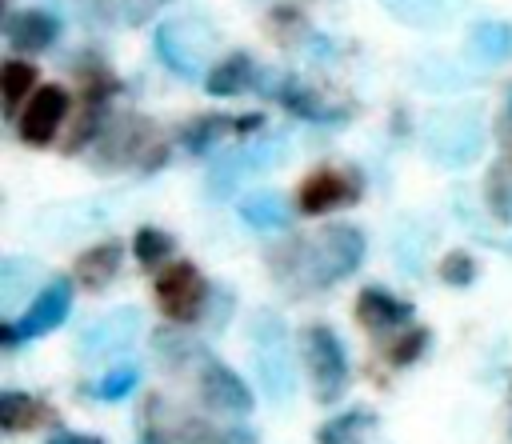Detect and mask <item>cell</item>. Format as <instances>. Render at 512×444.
Wrapping results in <instances>:
<instances>
[{"mask_svg":"<svg viewBox=\"0 0 512 444\" xmlns=\"http://www.w3.org/2000/svg\"><path fill=\"white\" fill-rule=\"evenodd\" d=\"M140 308H112L108 316L92 320L80 336H76V352L84 360H104V356H120L128 352V344L140 332Z\"/></svg>","mask_w":512,"mask_h":444,"instance_id":"cell-9","label":"cell"},{"mask_svg":"<svg viewBox=\"0 0 512 444\" xmlns=\"http://www.w3.org/2000/svg\"><path fill=\"white\" fill-rule=\"evenodd\" d=\"M280 100H284L288 112H296L304 120H344V108H332L312 84H304L296 76H284L280 80Z\"/></svg>","mask_w":512,"mask_h":444,"instance_id":"cell-18","label":"cell"},{"mask_svg":"<svg viewBox=\"0 0 512 444\" xmlns=\"http://www.w3.org/2000/svg\"><path fill=\"white\" fill-rule=\"evenodd\" d=\"M160 4H168V0H120V16L128 24H148L160 12Z\"/></svg>","mask_w":512,"mask_h":444,"instance_id":"cell-36","label":"cell"},{"mask_svg":"<svg viewBox=\"0 0 512 444\" xmlns=\"http://www.w3.org/2000/svg\"><path fill=\"white\" fill-rule=\"evenodd\" d=\"M244 172H248V164H244V152H228V156H220V160L212 164V172H208V196H212V200H224V196H232Z\"/></svg>","mask_w":512,"mask_h":444,"instance_id":"cell-26","label":"cell"},{"mask_svg":"<svg viewBox=\"0 0 512 444\" xmlns=\"http://www.w3.org/2000/svg\"><path fill=\"white\" fill-rule=\"evenodd\" d=\"M44 444H104L100 436H92V432H76V428H60V432H52Z\"/></svg>","mask_w":512,"mask_h":444,"instance_id":"cell-37","label":"cell"},{"mask_svg":"<svg viewBox=\"0 0 512 444\" xmlns=\"http://www.w3.org/2000/svg\"><path fill=\"white\" fill-rule=\"evenodd\" d=\"M252 368H256V380L264 388V396L272 404H284L296 388V376H292V360H288V328L284 320L272 312V308H260L252 316Z\"/></svg>","mask_w":512,"mask_h":444,"instance_id":"cell-1","label":"cell"},{"mask_svg":"<svg viewBox=\"0 0 512 444\" xmlns=\"http://www.w3.org/2000/svg\"><path fill=\"white\" fill-rule=\"evenodd\" d=\"M36 260H20V256H8L4 264H0V304L4 308H12L28 288H32V280H36Z\"/></svg>","mask_w":512,"mask_h":444,"instance_id":"cell-25","label":"cell"},{"mask_svg":"<svg viewBox=\"0 0 512 444\" xmlns=\"http://www.w3.org/2000/svg\"><path fill=\"white\" fill-rule=\"evenodd\" d=\"M432 68H436V76H432V72H424V68H416V76H420V84H424L428 92H444V88H460V84H464V72H460L456 64L436 60Z\"/></svg>","mask_w":512,"mask_h":444,"instance_id":"cell-33","label":"cell"},{"mask_svg":"<svg viewBox=\"0 0 512 444\" xmlns=\"http://www.w3.org/2000/svg\"><path fill=\"white\" fill-rule=\"evenodd\" d=\"M356 320H360L364 332L388 336V332H396V328H404V324L412 320V304H404L400 296H392V292L380 288V284H368V288H360V296H356Z\"/></svg>","mask_w":512,"mask_h":444,"instance_id":"cell-14","label":"cell"},{"mask_svg":"<svg viewBox=\"0 0 512 444\" xmlns=\"http://www.w3.org/2000/svg\"><path fill=\"white\" fill-rule=\"evenodd\" d=\"M300 352H304V368H308V380H312V396L320 404H336L348 392V380H352L348 352H344L340 336L328 324H308L304 340H300Z\"/></svg>","mask_w":512,"mask_h":444,"instance_id":"cell-3","label":"cell"},{"mask_svg":"<svg viewBox=\"0 0 512 444\" xmlns=\"http://www.w3.org/2000/svg\"><path fill=\"white\" fill-rule=\"evenodd\" d=\"M372 424H376L372 408H348L316 428V444H360L372 432Z\"/></svg>","mask_w":512,"mask_h":444,"instance_id":"cell-19","label":"cell"},{"mask_svg":"<svg viewBox=\"0 0 512 444\" xmlns=\"http://www.w3.org/2000/svg\"><path fill=\"white\" fill-rule=\"evenodd\" d=\"M68 120V96L56 84H44L28 96L24 112H20V140L24 144H52V136L60 132V124Z\"/></svg>","mask_w":512,"mask_h":444,"instance_id":"cell-12","label":"cell"},{"mask_svg":"<svg viewBox=\"0 0 512 444\" xmlns=\"http://www.w3.org/2000/svg\"><path fill=\"white\" fill-rule=\"evenodd\" d=\"M304 32V24H300V12H292V8H280V12H272V36L280 40V44H288L292 36H300Z\"/></svg>","mask_w":512,"mask_h":444,"instance_id":"cell-35","label":"cell"},{"mask_svg":"<svg viewBox=\"0 0 512 444\" xmlns=\"http://www.w3.org/2000/svg\"><path fill=\"white\" fill-rule=\"evenodd\" d=\"M4 40L16 48V52H44L52 40H56V16L48 12H12L8 24H4Z\"/></svg>","mask_w":512,"mask_h":444,"instance_id":"cell-16","label":"cell"},{"mask_svg":"<svg viewBox=\"0 0 512 444\" xmlns=\"http://www.w3.org/2000/svg\"><path fill=\"white\" fill-rule=\"evenodd\" d=\"M136 384H140V364H136V360H124V364H116L108 376L96 380V396H100V400H124Z\"/></svg>","mask_w":512,"mask_h":444,"instance_id":"cell-27","label":"cell"},{"mask_svg":"<svg viewBox=\"0 0 512 444\" xmlns=\"http://www.w3.org/2000/svg\"><path fill=\"white\" fill-rule=\"evenodd\" d=\"M208 432L204 420H196L184 404L152 392L140 404V436L144 444H196Z\"/></svg>","mask_w":512,"mask_h":444,"instance_id":"cell-7","label":"cell"},{"mask_svg":"<svg viewBox=\"0 0 512 444\" xmlns=\"http://www.w3.org/2000/svg\"><path fill=\"white\" fill-rule=\"evenodd\" d=\"M204 36H192L188 20H164L156 28V56L184 80H196L204 72Z\"/></svg>","mask_w":512,"mask_h":444,"instance_id":"cell-11","label":"cell"},{"mask_svg":"<svg viewBox=\"0 0 512 444\" xmlns=\"http://www.w3.org/2000/svg\"><path fill=\"white\" fill-rule=\"evenodd\" d=\"M32 84H36V68H32V64L8 60V64L0 68V96H4V112H8V116H16V108H20L24 96H32Z\"/></svg>","mask_w":512,"mask_h":444,"instance_id":"cell-24","label":"cell"},{"mask_svg":"<svg viewBox=\"0 0 512 444\" xmlns=\"http://www.w3.org/2000/svg\"><path fill=\"white\" fill-rule=\"evenodd\" d=\"M96 160L100 168H128V164H144L148 172L156 164H164V144L152 140V124L144 116H120L116 124H108L96 140Z\"/></svg>","mask_w":512,"mask_h":444,"instance_id":"cell-5","label":"cell"},{"mask_svg":"<svg viewBox=\"0 0 512 444\" xmlns=\"http://www.w3.org/2000/svg\"><path fill=\"white\" fill-rule=\"evenodd\" d=\"M356 196H360L356 176H348V172H340V168H316V172H308V176L300 180L296 204H300V212L320 216V212H332V208H340V204H352Z\"/></svg>","mask_w":512,"mask_h":444,"instance_id":"cell-13","label":"cell"},{"mask_svg":"<svg viewBox=\"0 0 512 444\" xmlns=\"http://www.w3.org/2000/svg\"><path fill=\"white\" fill-rule=\"evenodd\" d=\"M116 8H120V0H88V12H92L96 20H108Z\"/></svg>","mask_w":512,"mask_h":444,"instance_id":"cell-38","label":"cell"},{"mask_svg":"<svg viewBox=\"0 0 512 444\" xmlns=\"http://www.w3.org/2000/svg\"><path fill=\"white\" fill-rule=\"evenodd\" d=\"M396 20L404 24H420V28H432L444 20L448 8H456L460 0H380Z\"/></svg>","mask_w":512,"mask_h":444,"instance_id":"cell-23","label":"cell"},{"mask_svg":"<svg viewBox=\"0 0 512 444\" xmlns=\"http://www.w3.org/2000/svg\"><path fill=\"white\" fill-rule=\"evenodd\" d=\"M468 48L480 64H500L512 56V28L504 20H480L468 32Z\"/></svg>","mask_w":512,"mask_h":444,"instance_id":"cell-20","label":"cell"},{"mask_svg":"<svg viewBox=\"0 0 512 444\" xmlns=\"http://www.w3.org/2000/svg\"><path fill=\"white\" fill-rule=\"evenodd\" d=\"M196 444H260V436L244 424H224V428H208Z\"/></svg>","mask_w":512,"mask_h":444,"instance_id":"cell-34","label":"cell"},{"mask_svg":"<svg viewBox=\"0 0 512 444\" xmlns=\"http://www.w3.org/2000/svg\"><path fill=\"white\" fill-rule=\"evenodd\" d=\"M212 292H208V280L200 276L196 264L188 260H172L168 268H160L156 276V304L160 312L172 320V324H192L204 316Z\"/></svg>","mask_w":512,"mask_h":444,"instance_id":"cell-6","label":"cell"},{"mask_svg":"<svg viewBox=\"0 0 512 444\" xmlns=\"http://www.w3.org/2000/svg\"><path fill=\"white\" fill-rule=\"evenodd\" d=\"M240 220L248 228H256V232H280L288 224V208H284V200L276 192L264 188V192H252V196L240 200Z\"/></svg>","mask_w":512,"mask_h":444,"instance_id":"cell-21","label":"cell"},{"mask_svg":"<svg viewBox=\"0 0 512 444\" xmlns=\"http://www.w3.org/2000/svg\"><path fill=\"white\" fill-rule=\"evenodd\" d=\"M440 280L444 284H456V288H464V284H472L476 280V260L468 256V252H448L444 260H440Z\"/></svg>","mask_w":512,"mask_h":444,"instance_id":"cell-32","label":"cell"},{"mask_svg":"<svg viewBox=\"0 0 512 444\" xmlns=\"http://www.w3.org/2000/svg\"><path fill=\"white\" fill-rule=\"evenodd\" d=\"M248 84H256V68H252V60H248L244 52L224 56V60L208 72V92H212V96H236V92H244Z\"/></svg>","mask_w":512,"mask_h":444,"instance_id":"cell-22","label":"cell"},{"mask_svg":"<svg viewBox=\"0 0 512 444\" xmlns=\"http://www.w3.org/2000/svg\"><path fill=\"white\" fill-rule=\"evenodd\" d=\"M40 424H52V408L40 400V396H28V392H0V428L4 432H28V428H40Z\"/></svg>","mask_w":512,"mask_h":444,"instance_id":"cell-17","label":"cell"},{"mask_svg":"<svg viewBox=\"0 0 512 444\" xmlns=\"http://www.w3.org/2000/svg\"><path fill=\"white\" fill-rule=\"evenodd\" d=\"M428 348V328H404L396 340H388V360L396 364V368H404V364H412L420 352Z\"/></svg>","mask_w":512,"mask_h":444,"instance_id":"cell-31","label":"cell"},{"mask_svg":"<svg viewBox=\"0 0 512 444\" xmlns=\"http://www.w3.org/2000/svg\"><path fill=\"white\" fill-rule=\"evenodd\" d=\"M152 348H156V356H160L168 368H176L180 360H188V356L196 352L192 336H184L180 328H160V332L152 336Z\"/></svg>","mask_w":512,"mask_h":444,"instance_id":"cell-30","label":"cell"},{"mask_svg":"<svg viewBox=\"0 0 512 444\" xmlns=\"http://www.w3.org/2000/svg\"><path fill=\"white\" fill-rule=\"evenodd\" d=\"M120 260H124V244L120 240H100V244L84 248L76 256V268H72L76 272V284H84L88 292L108 288L116 280V272H120Z\"/></svg>","mask_w":512,"mask_h":444,"instance_id":"cell-15","label":"cell"},{"mask_svg":"<svg viewBox=\"0 0 512 444\" xmlns=\"http://www.w3.org/2000/svg\"><path fill=\"white\" fill-rule=\"evenodd\" d=\"M68 312H72V280L56 276V280H48V284L32 296V304L24 308V316L12 324V328H16V340L44 336V332L60 328V324L68 320Z\"/></svg>","mask_w":512,"mask_h":444,"instance_id":"cell-10","label":"cell"},{"mask_svg":"<svg viewBox=\"0 0 512 444\" xmlns=\"http://www.w3.org/2000/svg\"><path fill=\"white\" fill-rule=\"evenodd\" d=\"M168 252H172V236L160 232V228H140V232L132 236V256H136L144 268H156Z\"/></svg>","mask_w":512,"mask_h":444,"instance_id":"cell-28","label":"cell"},{"mask_svg":"<svg viewBox=\"0 0 512 444\" xmlns=\"http://www.w3.org/2000/svg\"><path fill=\"white\" fill-rule=\"evenodd\" d=\"M196 392H200V400L212 408V412H236V416H244V412H252V404H256V396H252V388L240 380V372H232L224 360H216V356H200V368H196Z\"/></svg>","mask_w":512,"mask_h":444,"instance_id":"cell-8","label":"cell"},{"mask_svg":"<svg viewBox=\"0 0 512 444\" xmlns=\"http://www.w3.org/2000/svg\"><path fill=\"white\" fill-rule=\"evenodd\" d=\"M364 232L352 224H328L304 240V276L308 284H336L364 260Z\"/></svg>","mask_w":512,"mask_h":444,"instance_id":"cell-2","label":"cell"},{"mask_svg":"<svg viewBox=\"0 0 512 444\" xmlns=\"http://www.w3.org/2000/svg\"><path fill=\"white\" fill-rule=\"evenodd\" d=\"M224 132H228V120H224V116H196V120L184 128V148H188V152H204V148H212Z\"/></svg>","mask_w":512,"mask_h":444,"instance_id":"cell-29","label":"cell"},{"mask_svg":"<svg viewBox=\"0 0 512 444\" xmlns=\"http://www.w3.org/2000/svg\"><path fill=\"white\" fill-rule=\"evenodd\" d=\"M484 148V124L476 112H436L424 124V152L440 168H468Z\"/></svg>","mask_w":512,"mask_h":444,"instance_id":"cell-4","label":"cell"}]
</instances>
